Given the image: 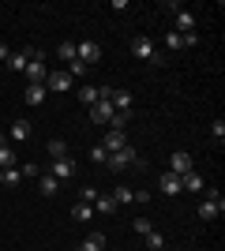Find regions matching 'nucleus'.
<instances>
[{
	"label": "nucleus",
	"mask_w": 225,
	"mask_h": 251,
	"mask_svg": "<svg viewBox=\"0 0 225 251\" xmlns=\"http://www.w3.org/2000/svg\"><path fill=\"white\" fill-rule=\"evenodd\" d=\"M26 86H45L49 79V68H45V49L42 45H30V64H26Z\"/></svg>",
	"instance_id": "nucleus-1"
},
{
	"label": "nucleus",
	"mask_w": 225,
	"mask_h": 251,
	"mask_svg": "<svg viewBox=\"0 0 225 251\" xmlns=\"http://www.w3.org/2000/svg\"><path fill=\"white\" fill-rule=\"evenodd\" d=\"M128 49L135 52L139 60H150V64H165V52H161L158 45L150 42V38H143V34H139V38H131V42H128Z\"/></svg>",
	"instance_id": "nucleus-2"
},
{
	"label": "nucleus",
	"mask_w": 225,
	"mask_h": 251,
	"mask_svg": "<svg viewBox=\"0 0 225 251\" xmlns=\"http://www.w3.org/2000/svg\"><path fill=\"white\" fill-rule=\"evenodd\" d=\"M105 165L113 169V173H124L128 165H143V161H139V150L135 147H124V150H117V154H109Z\"/></svg>",
	"instance_id": "nucleus-3"
},
{
	"label": "nucleus",
	"mask_w": 225,
	"mask_h": 251,
	"mask_svg": "<svg viewBox=\"0 0 225 251\" xmlns=\"http://www.w3.org/2000/svg\"><path fill=\"white\" fill-rule=\"evenodd\" d=\"M161 45H165V49H192V45H199V34H176V30H169L165 38H161Z\"/></svg>",
	"instance_id": "nucleus-4"
},
{
	"label": "nucleus",
	"mask_w": 225,
	"mask_h": 251,
	"mask_svg": "<svg viewBox=\"0 0 225 251\" xmlns=\"http://www.w3.org/2000/svg\"><path fill=\"white\" fill-rule=\"evenodd\" d=\"M49 176H53V180H72L75 176V161H72V157H53Z\"/></svg>",
	"instance_id": "nucleus-5"
},
{
	"label": "nucleus",
	"mask_w": 225,
	"mask_h": 251,
	"mask_svg": "<svg viewBox=\"0 0 225 251\" xmlns=\"http://www.w3.org/2000/svg\"><path fill=\"white\" fill-rule=\"evenodd\" d=\"M72 86H75V79L68 72H49V79H45V90H56V94H64Z\"/></svg>",
	"instance_id": "nucleus-6"
},
{
	"label": "nucleus",
	"mask_w": 225,
	"mask_h": 251,
	"mask_svg": "<svg viewBox=\"0 0 225 251\" xmlns=\"http://www.w3.org/2000/svg\"><path fill=\"white\" fill-rule=\"evenodd\" d=\"M113 113H117V109H113L109 101H94V105H90V120H94V124H101V127H109Z\"/></svg>",
	"instance_id": "nucleus-7"
},
{
	"label": "nucleus",
	"mask_w": 225,
	"mask_h": 251,
	"mask_svg": "<svg viewBox=\"0 0 225 251\" xmlns=\"http://www.w3.org/2000/svg\"><path fill=\"white\" fill-rule=\"evenodd\" d=\"M75 49H79V60L83 64H98L101 60V45L98 42H75Z\"/></svg>",
	"instance_id": "nucleus-8"
},
{
	"label": "nucleus",
	"mask_w": 225,
	"mask_h": 251,
	"mask_svg": "<svg viewBox=\"0 0 225 251\" xmlns=\"http://www.w3.org/2000/svg\"><path fill=\"white\" fill-rule=\"evenodd\" d=\"M169 173H176V176H188V173H192V157L184 154V150L169 154Z\"/></svg>",
	"instance_id": "nucleus-9"
},
{
	"label": "nucleus",
	"mask_w": 225,
	"mask_h": 251,
	"mask_svg": "<svg viewBox=\"0 0 225 251\" xmlns=\"http://www.w3.org/2000/svg\"><path fill=\"white\" fill-rule=\"evenodd\" d=\"M158 188L165 191V195H180V191H184V188H180V176H176V173H169V169L158 176Z\"/></svg>",
	"instance_id": "nucleus-10"
},
{
	"label": "nucleus",
	"mask_w": 225,
	"mask_h": 251,
	"mask_svg": "<svg viewBox=\"0 0 225 251\" xmlns=\"http://www.w3.org/2000/svg\"><path fill=\"white\" fill-rule=\"evenodd\" d=\"M101 147H105V154H117V150H124V147H128V139H124V131H105Z\"/></svg>",
	"instance_id": "nucleus-11"
},
{
	"label": "nucleus",
	"mask_w": 225,
	"mask_h": 251,
	"mask_svg": "<svg viewBox=\"0 0 225 251\" xmlns=\"http://www.w3.org/2000/svg\"><path fill=\"white\" fill-rule=\"evenodd\" d=\"M117 202H113V195H109V191H101V195H98V199H94V214H105V218H109V214H117Z\"/></svg>",
	"instance_id": "nucleus-12"
},
{
	"label": "nucleus",
	"mask_w": 225,
	"mask_h": 251,
	"mask_svg": "<svg viewBox=\"0 0 225 251\" xmlns=\"http://www.w3.org/2000/svg\"><path fill=\"white\" fill-rule=\"evenodd\" d=\"M176 34H195V15L192 11H176V26H173Z\"/></svg>",
	"instance_id": "nucleus-13"
},
{
	"label": "nucleus",
	"mask_w": 225,
	"mask_h": 251,
	"mask_svg": "<svg viewBox=\"0 0 225 251\" xmlns=\"http://www.w3.org/2000/svg\"><path fill=\"white\" fill-rule=\"evenodd\" d=\"M109 105H113L117 113H131V94H128V90H113V98H109Z\"/></svg>",
	"instance_id": "nucleus-14"
},
{
	"label": "nucleus",
	"mask_w": 225,
	"mask_h": 251,
	"mask_svg": "<svg viewBox=\"0 0 225 251\" xmlns=\"http://www.w3.org/2000/svg\"><path fill=\"white\" fill-rule=\"evenodd\" d=\"M180 188H184V191H206V180H203V176H199V173L192 169L188 176H180Z\"/></svg>",
	"instance_id": "nucleus-15"
},
{
	"label": "nucleus",
	"mask_w": 225,
	"mask_h": 251,
	"mask_svg": "<svg viewBox=\"0 0 225 251\" xmlns=\"http://www.w3.org/2000/svg\"><path fill=\"white\" fill-rule=\"evenodd\" d=\"M30 131H34V127H30V120H15L8 135L15 139V143H26V139H30Z\"/></svg>",
	"instance_id": "nucleus-16"
},
{
	"label": "nucleus",
	"mask_w": 225,
	"mask_h": 251,
	"mask_svg": "<svg viewBox=\"0 0 225 251\" xmlns=\"http://www.w3.org/2000/svg\"><path fill=\"white\" fill-rule=\"evenodd\" d=\"M38 188H42V195H45V199H53L56 191H60V180H53L49 173H42V176H38Z\"/></svg>",
	"instance_id": "nucleus-17"
},
{
	"label": "nucleus",
	"mask_w": 225,
	"mask_h": 251,
	"mask_svg": "<svg viewBox=\"0 0 225 251\" xmlns=\"http://www.w3.org/2000/svg\"><path fill=\"white\" fill-rule=\"evenodd\" d=\"M101 248H105V232H90L75 251H101Z\"/></svg>",
	"instance_id": "nucleus-18"
},
{
	"label": "nucleus",
	"mask_w": 225,
	"mask_h": 251,
	"mask_svg": "<svg viewBox=\"0 0 225 251\" xmlns=\"http://www.w3.org/2000/svg\"><path fill=\"white\" fill-rule=\"evenodd\" d=\"M8 64H11V72H26V64H30V45H26L23 52H11Z\"/></svg>",
	"instance_id": "nucleus-19"
},
{
	"label": "nucleus",
	"mask_w": 225,
	"mask_h": 251,
	"mask_svg": "<svg viewBox=\"0 0 225 251\" xmlns=\"http://www.w3.org/2000/svg\"><path fill=\"white\" fill-rule=\"evenodd\" d=\"M0 184H4V188H19V184H23L19 165H15V169H0Z\"/></svg>",
	"instance_id": "nucleus-20"
},
{
	"label": "nucleus",
	"mask_w": 225,
	"mask_h": 251,
	"mask_svg": "<svg viewBox=\"0 0 225 251\" xmlns=\"http://www.w3.org/2000/svg\"><path fill=\"white\" fill-rule=\"evenodd\" d=\"M109 195H113L117 206H131V202H135V191H131V188H113Z\"/></svg>",
	"instance_id": "nucleus-21"
},
{
	"label": "nucleus",
	"mask_w": 225,
	"mask_h": 251,
	"mask_svg": "<svg viewBox=\"0 0 225 251\" xmlns=\"http://www.w3.org/2000/svg\"><path fill=\"white\" fill-rule=\"evenodd\" d=\"M56 56H60L64 64L79 60V49H75V42H60V45H56Z\"/></svg>",
	"instance_id": "nucleus-22"
},
{
	"label": "nucleus",
	"mask_w": 225,
	"mask_h": 251,
	"mask_svg": "<svg viewBox=\"0 0 225 251\" xmlns=\"http://www.w3.org/2000/svg\"><path fill=\"white\" fill-rule=\"evenodd\" d=\"M72 218L75 221H90V218H94V206H90V202H75V206H72Z\"/></svg>",
	"instance_id": "nucleus-23"
},
{
	"label": "nucleus",
	"mask_w": 225,
	"mask_h": 251,
	"mask_svg": "<svg viewBox=\"0 0 225 251\" xmlns=\"http://www.w3.org/2000/svg\"><path fill=\"white\" fill-rule=\"evenodd\" d=\"M15 165H19V157H15L11 143H8V147H0V169H15Z\"/></svg>",
	"instance_id": "nucleus-24"
},
{
	"label": "nucleus",
	"mask_w": 225,
	"mask_h": 251,
	"mask_svg": "<svg viewBox=\"0 0 225 251\" xmlns=\"http://www.w3.org/2000/svg\"><path fill=\"white\" fill-rule=\"evenodd\" d=\"M45 94H49L45 86H26V94H23V98H26V105H42Z\"/></svg>",
	"instance_id": "nucleus-25"
},
{
	"label": "nucleus",
	"mask_w": 225,
	"mask_h": 251,
	"mask_svg": "<svg viewBox=\"0 0 225 251\" xmlns=\"http://www.w3.org/2000/svg\"><path fill=\"white\" fill-rule=\"evenodd\" d=\"M218 214H222V210H218V206H214V202H206V199H203V202H199V218H203V221H214V218H218Z\"/></svg>",
	"instance_id": "nucleus-26"
},
{
	"label": "nucleus",
	"mask_w": 225,
	"mask_h": 251,
	"mask_svg": "<svg viewBox=\"0 0 225 251\" xmlns=\"http://www.w3.org/2000/svg\"><path fill=\"white\" fill-rule=\"evenodd\" d=\"M147 248H150V251H161V248H165V236H161L158 229H150V232H147Z\"/></svg>",
	"instance_id": "nucleus-27"
},
{
	"label": "nucleus",
	"mask_w": 225,
	"mask_h": 251,
	"mask_svg": "<svg viewBox=\"0 0 225 251\" xmlns=\"http://www.w3.org/2000/svg\"><path fill=\"white\" fill-rule=\"evenodd\" d=\"M79 101H83V105H94L98 101V86H79Z\"/></svg>",
	"instance_id": "nucleus-28"
},
{
	"label": "nucleus",
	"mask_w": 225,
	"mask_h": 251,
	"mask_svg": "<svg viewBox=\"0 0 225 251\" xmlns=\"http://www.w3.org/2000/svg\"><path fill=\"white\" fill-rule=\"evenodd\" d=\"M128 116H131V113H113V120H109V131H124Z\"/></svg>",
	"instance_id": "nucleus-29"
},
{
	"label": "nucleus",
	"mask_w": 225,
	"mask_h": 251,
	"mask_svg": "<svg viewBox=\"0 0 225 251\" xmlns=\"http://www.w3.org/2000/svg\"><path fill=\"white\" fill-rule=\"evenodd\" d=\"M98 195H101V191L98 188H90V184H86V188H79V202H90V206H94V199Z\"/></svg>",
	"instance_id": "nucleus-30"
},
{
	"label": "nucleus",
	"mask_w": 225,
	"mask_h": 251,
	"mask_svg": "<svg viewBox=\"0 0 225 251\" xmlns=\"http://www.w3.org/2000/svg\"><path fill=\"white\" fill-rule=\"evenodd\" d=\"M49 154H53V157H68V147H64V139H49Z\"/></svg>",
	"instance_id": "nucleus-31"
},
{
	"label": "nucleus",
	"mask_w": 225,
	"mask_h": 251,
	"mask_svg": "<svg viewBox=\"0 0 225 251\" xmlns=\"http://www.w3.org/2000/svg\"><path fill=\"white\" fill-rule=\"evenodd\" d=\"M131 229L139 232V236H147V232L154 229V221H150V218H135V221H131Z\"/></svg>",
	"instance_id": "nucleus-32"
},
{
	"label": "nucleus",
	"mask_w": 225,
	"mask_h": 251,
	"mask_svg": "<svg viewBox=\"0 0 225 251\" xmlns=\"http://www.w3.org/2000/svg\"><path fill=\"white\" fill-rule=\"evenodd\" d=\"M90 161H98V165H105L109 161V154H105V147L98 143V147H90Z\"/></svg>",
	"instance_id": "nucleus-33"
},
{
	"label": "nucleus",
	"mask_w": 225,
	"mask_h": 251,
	"mask_svg": "<svg viewBox=\"0 0 225 251\" xmlns=\"http://www.w3.org/2000/svg\"><path fill=\"white\" fill-rule=\"evenodd\" d=\"M19 173H23V180H34V176H42V169L34 165V161H26V165H19Z\"/></svg>",
	"instance_id": "nucleus-34"
},
{
	"label": "nucleus",
	"mask_w": 225,
	"mask_h": 251,
	"mask_svg": "<svg viewBox=\"0 0 225 251\" xmlns=\"http://www.w3.org/2000/svg\"><path fill=\"white\" fill-rule=\"evenodd\" d=\"M68 75H72V79H83V75H86V64L83 60H72V64H68Z\"/></svg>",
	"instance_id": "nucleus-35"
},
{
	"label": "nucleus",
	"mask_w": 225,
	"mask_h": 251,
	"mask_svg": "<svg viewBox=\"0 0 225 251\" xmlns=\"http://www.w3.org/2000/svg\"><path fill=\"white\" fill-rule=\"evenodd\" d=\"M206 202H214L218 210H225V195H222L218 188H214V191H206Z\"/></svg>",
	"instance_id": "nucleus-36"
},
{
	"label": "nucleus",
	"mask_w": 225,
	"mask_h": 251,
	"mask_svg": "<svg viewBox=\"0 0 225 251\" xmlns=\"http://www.w3.org/2000/svg\"><path fill=\"white\" fill-rule=\"evenodd\" d=\"M210 131H214V139H218V143H222V139H225V120H222V116H218L214 124H210Z\"/></svg>",
	"instance_id": "nucleus-37"
},
{
	"label": "nucleus",
	"mask_w": 225,
	"mask_h": 251,
	"mask_svg": "<svg viewBox=\"0 0 225 251\" xmlns=\"http://www.w3.org/2000/svg\"><path fill=\"white\" fill-rule=\"evenodd\" d=\"M8 56H11V52H8V45L0 42V60H8Z\"/></svg>",
	"instance_id": "nucleus-38"
},
{
	"label": "nucleus",
	"mask_w": 225,
	"mask_h": 251,
	"mask_svg": "<svg viewBox=\"0 0 225 251\" xmlns=\"http://www.w3.org/2000/svg\"><path fill=\"white\" fill-rule=\"evenodd\" d=\"M0 147H8V135H4V131H0Z\"/></svg>",
	"instance_id": "nucleus-39"
},
{
	"label": "nucleus",
	"mask_w": 225,
	"mask_h": 251,
	"mask_svg": "<svg viewBox=\"0 0 225 251\" xmlns=\"http://www.w3.org/2000/svg\"><path fill=\"white\" fill-rule=\"evenodd\" d=\"M101 251H105V248H101Z\"/></svg>",
	"instance_id": "nucleus-40"
}]
</instances>
